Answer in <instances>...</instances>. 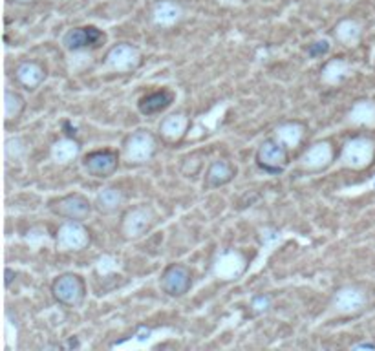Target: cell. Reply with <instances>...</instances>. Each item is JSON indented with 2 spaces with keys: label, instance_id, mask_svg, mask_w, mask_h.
<instances>
[{
  "label": "cell",
  "instance_id": "cell-1",
  "mask_svg": "<svg viewBox=\"0 0 375 351\" xmlns=\"http://www.w3.org/2000/svg\"><path fill=\"white\" fill-rule=\"evenodd\" d=\"M375 160V141L368 135H355L348 139L340 150L339 163L346 169L364 170Z\"/></svg>",
  "mask_w": 375,
  "mask_h": 351
},
{
  "label": "cell",
  "instance_id": "cell-2",
  "mask_svg": "<svg viewBox=\"0 0 375 351\" xmlns=\"http://www.w3.org/2000/svg\"><path fill=\"white\" fill-rule=\"evenodd\" d=\"M52 296L55 302L66 308L81 306L86 299V284L84 278L75 273L59 274L52 282Z\"/></svg>",
  "mask_w": 375,
  "mask_h": 351
},
{
  "label": "cell",
  "instance_id": "cell-3",
  "mask_svg": "<svg viewBox=\"0 0 375 351\" xmlns=\"http://www.w3.org/2000/svg\"><path fill=\"white\" fill-rule=\"evenodd\" d=\"M157 152V141L150 132H132L123 143V156L130 165H145L149 163Z\"/></svg>",
  "mask_w": 375,
  "mask_h": 351
},
{
  "label": "cell",
  "instance_id": "cell-4",
  "mask_svg": "<svg viewBox=\"0 0 375 351\" xmlns=\"http://www.w3.org/2000/svg\"><path fill=\"white\" fill-rule=\"evenodd\" d=\"M141 52L138 46L128 43L116 44L105 57V69L113 74H130L141 66Z\"/></svg>",
  "mask_w": 375,
  "mask_h": 351
},
{
  "label": "cell",
  "instance_id": "cell-5",
  "mask_svg": "<svg viewBox=\"0 0 375 351\" xmlns=\"http://www.w3.org/2000/svg\"><path fill=\"white\" fill-rule=\"evenodd\" d=\"M48 207L50 211L59 218L74 220V221H84L92 216V211L96 205L83 194H68L59 198V200L50 201Z\"/></svg>",
  "mask_w": 375,
  "mask_h": 351
},
{
  "label": "cell",
  "instance_id": "cell-6",
  "mask_svg": "<svg viewBox=\"0 0 375 351\" xmlns=\"http://www.w3.org/2000/svg\"><path fill=\"white\" fill-rule=\"evenodd\" d=\"M156 213L149 205L130 208L121 220V234L127 240H138L156 225Z\"/></svg>",
  "mask_w": 375,
  "mask_h": 351
},
{
  "label": "cell",
  "instance_id": "cell-7",
  "mask_svg": "<svg viewBox=\"0 0 375 351\" xmlns=\"http://www.w3.org/2000/svg\"><path fill=\"white\" fill-rule=\"evenodd\" d=\"M247 264L249 262L244 252L236 251V249H225L214 258L213 273L222 282H233L247 271Z\"/></svg>",
  "mask_w": 375,
  "mask_h": 351
},
{
  "label": "cell",
  "instance_id": "cell-8",
  "mask_svg": "<svg viewBox=\"0 0 375 351\" xmlns=\"http://www.w3.org/2000/svg\"><path fill=\"white\" fill-rule=\"evenodd\" d=\"M159 287L170 299H181L192 287L191 269L184 264H170L162 273Z\"/></svg>",
  "mask_w": 375,
  "mask_h": 351
},
{
  "label": "cell",
  "instance_id": "cell-9",
  "mask_svg": "<svg viewBox=\"0 0 375 351\" xmlns=\"http://www.w3.org/2000/svg\"><path fill=\"white\" fill-rule=\"evenodd\" d=\"M55 243L59 251H83L90 245V230L83 221L66 220L57 230Z\"/></svg>",
  "mask_w": 375,
  "mask_h": 351
},
{
  "label": "cell",
  "instance_id": "cell-10",
  "mask_svg": "<svg viewBox=\"0 0 375 351\" xmlns=\"http://www.w3.org/2000/svg\"><path fill=\"white\" fill-rule=\"evenodd\" d=\"M288 148L280 145L275 138L266 139L257 150V165L269 174H279L288 167Z\"/></svg>",
  "mask_w": 375,
  "mask_h": 351
},
{
  "label": "cell",
  "instance_id": "cell-11",
  "mask_svg": "<svg viewBox=\"0 0 375 351\" xmlns=\"http://www.w3.org/2000/svg\"><path fill=\"white\" fill-rule=\"evenodd\" d=\"M368 303L366 291L361 289L357 286H345L335 291V295L332 299V308L333 311L339 315H359L361 311H364Z\"/></svg>",
  "mask_w": 375,
  "mask_h": 351
},
{
  "label": "cell",
  "instance_id": "cell-12",
  "mask_svg": "<svg viewBox=\"0 0 375 351\" xmlns=\"http://www.w3.org/2000/svg\"><path fill=\"white\" fill-rule=\"evenodd\" d=\"M83 167L92 178H108L119 167V154L113 150H94L86 154Z\"/></svg>",
  "mask_w": 375,
  "mask_h": 351
},
{
  "label": "cell",
  "instance_id": "cell-13",
  "mask_svg": "<svg viewBox=\"0 0 375 351\" xmlns=\"http://www.w3.org/2000/svg\"><path fill=\"white\" fill-rule=\"evenodd\" d=\"M103 40H105V33L96 26L70 28V30L62 35V46L68 52L94 48V46H99Z\"/></svg>",
  "mask_w": 375,
  "mask_h": 351
},
{
  "label": "cell",
  "instance_id": "cell-14",
  "mask_svg": "<svg viewBox=\"0 0 375 351\" xmlns=\"http://www.w3.org/2000/svg\"><path fill=\"white\" fill-rule=\"evenodd\" d=\"M333 156H335V152H333L330 141H317V143L306 148L304 154L298 157V165L308 172H319V170H324L332 165Z\"/></svg>",
  "mask_w": 375,
  "mask_h": 351
},
{
  "label": "cell",
  "instance_id": "cell-15",
  "mask_svg": "<svg viewBox=\"0 0 375 351\" xmlns=\"http://www.w3.org/2000/svg\"><path fill=\"white\" fill-rule=\"evenodd\" d=\"M184 15V6L179 4L178 0H159L150 11V21H152L154 26L169 30V28L178 26Z\"/></svg>",
  "mask_w": 375,
  "mask_h": 351
},
{
  "label": "cell",
  "instance_id": "cell-16",
  "mask_svg": "<svg viewBox=\"0 0 375 351\" xmlns=\"http://www.w3.org/2000/svg\"><path fill=\"white\" fill-rule=\"evenodd\" d=\"M46 68L37 61H22L15 68V81L26 90H37L46 81Z\"/></svg>",
  "mask_w": 375,
  "mask_h": 351
},
{
  "label": "cell",
  "instance_id": "cell-17",
  "mask_svg": "<svg viewBox=\"0 0 375 351\" xmlns=\"http://www.w3.org/2000/svg\"><path fill=\"white\" fill-rule=\"evenodd\" d=\"M346 123L355 128H375V101H355L346 113Z\"/></svg>",
  "mask_w": 375,
  "mask_h": 351
},
{
  "label": "cell",
  "instance_id": "cell-18",
  "mask_svg": "<svg viewBox=\"0 0 375 351\" xmlns=\"http://www.w3.org/2000/svg\"><path fill=\"white\" fill-rule=\"evenodd\" d=\"M352 75H354V66H352L349 61H346L345 57L332 59L320 69V81L326 87H339V84L345 83L346 79L352 77Z\"/></svg>",
  "mask_w": 375,
  "mask_h": 351
},
{
  "label": "cell",
  "instance_id": "cell-19",
  "mask_svg": "<svg viewBox=\"0 0 375 351\" xmlns=\"http://www.w3.org/2000/svg\"><path fill=\"white\" fill-rule=\"evenodd\" d=\"M81 154V143L74 138L57 139L50 148V157L55 165H70Z\"/></svg>",
  "mask_w": 375,
  "mask_h": 351
},
{
  "label": "cell",
  "instance_id": "cell-20",
  "mask_svg": "<svg viewBox=\"0 0 375 351\" xmlns=\"http://www.w3.org/2000/svg\"><path fill=\"white\" fill-rule=\"evenodd\" d=\"M236 176V169L227 160H216L209 165L206 172L207 189H220V186L231 183Z\"/></svg>",
  "mask_w": 375,
  "mask_h": 351
},
{
  "label": "cell",
  "instance_id": "cell-21",
  "mask_svg": "<svg viewBox=\"0 0 375 351\" xmlns=\"http://www.w3.org/2000/svg\"><path fill=\"white\" fill-rule=\"evenodd\" d=\"M125 204V192L118 186H103L96 194L94 205L101 214H113L118 213L119 208Z\"/></svg>",
  "mask_w": 375,
  "mask_h": 351
},
{
  "label": "cell",
  "instance_id": "cell-22",
  "mask_svg": "<svg viewBox=\"0 0 375 351\" xmlns=\"http://www.w3.org/2000/svg\"><path fill=\"white\" fill-rule=\"evenodd\" d=\"M333 37L342 46L355 48L362 39V24L359 21H355V18H342L333 28Z\"/></svg>",
  "mask_w": 375,
  "mask_h": 351
},
{
  "label": "cell",
  "instance_id": "cell-23",
  "mask_svg": "<svg viewBox=\"0 0 375 351\" xmlns=\"http://www.w3.org/2000/svg\"><path fill=\"white\" fill-rule=\"evenodd\" d=\"M172 101H174V94L172 91L157 90L141 97L140 103H138V110L143 116H156V113H162L163 110L169 108Z\"/></svg>",
  "mask_w": 375,
  "mask_h": 351
},
{
  "label": "cell",
  "instance_id": "cell-24",
  "mask_svg": "<svg viewBox=\"0 0 375 351\" xmlns=\"http://www.w3.org/2000/svg\"><path fill=\"white\" fill-rule=\"evenodd\" d=\"M306 134V126L298 121H288L282 123L275 128L273 132V138L279 141L280 145L291 150V148H297L298 145L302 143V139H304Z\"/></svg>",
  "mask_w": 375,
  "mask_h": 351
},
{
  "label": "cell",
  "instance_id": "cell-25",
  "mask_svg": "<svg viewBox=\"0 0 375 351\" xmlns=\"http://www.w3.org/2000/svg\"><path fill=\"white\" fill-rule=\"evenodd\" d=\"M189 125H191V121H189V117L185 116L184 112L170 113V116H167L165 119H163L162 125H159V132H162V135L167 141H172V143H174V141H179V139L187 134Z\"/></svg>",
  "mask_w": 375,
  "mask_h": 351
},
{
  "label": "cell",
  "instance_id": "cell-26",
  "mask_svg": "<svg viewBox=\"0 0 375 351\" xmlns=\"http://www.w3.org/2000/svg\"><path fill=\"white\" fill-rule=\"evenodd\" d=\"M26 108V101L24 97L13 90H6L4 91V117L6 121H17L18 117L22 116Z\"/></svg>",
  "mask_w": 375,
  "mask_h": 351
},
{
  "label": "cell",
  "instance_id": "cell-27",
  "mask_svg": "<svg viewBox=\"0 0 375 351\" xmlns=\"http://www.w3.org/2000/svg\"><path fill=\"white\" fill-rule=\"evenodd\" d=\"M4 154H6V160L9 161L24 160L28 154L26 141L22 138H18V135H15V138H8L4 145Z\"/></svg>",
  "mask_w": 375,
  "mask_h": 351
},
{
  "label": "cell",
  "instance_id": "cell-28",
  "mask_svg": "<svg viewBox=\"0 0 375 351\" xmlns=\"http://www.w3.org/2000/svg\"><path fill=\"white\" fill-rule=\"evenodd\" d=\"M92 65V55L88 53V50H77V52H68V66L74 74L83 72L84 68Z\"/></svg>",
  "mask_w": 375,
  "mask_h": 351
},
{
  "label": "cell",
  "instance_id": "cell-29",
  "mask_svg": "<svg viewBox=\"0 0 375 351\" xmlns=\"http://www.w3.org/2000/svg\"><path fill=\"white\" fill-rule=\"evenodd\" d=\"M96 267H97V273L106 277V274L113 273V271L118 269V260H116L113 256L105 255V256H101L99 260L96 262Z\"/></svg>",
  "mask_w": 375,
  "mask_h": 351
},
{
  "label": "cell",
  "instance_id": "cell-30",
  "mask_svg": "<svg viewBox=\"0 0 375 351\" xmlns=\"http://www.w3.org/2000/svg\"><path fill=\"white\" fill-rule=\"evenodd\" d=\"M328 52H330V40L328 39L315 40V43H311L310 46H308V55H310L311 59H319V57H324Z\"/></svg>",
  "mask_w": 375,
  "mask_h": 351
},
{
  "label": "cell",
  "instance_id": "cell-31",
  "mask_svg": "<svg viewBox=\"0 0 375 351\" xmlns=\"http://www.w3.org/2000/svg\"><path fill=\"white\" fill-rule=\"evenodd\" d=\"M251 308L254 313H266L271 308V299L267 295H257L251 300Z\"/></svg>",
  "mask_w": 375,
  "mask_h": 351
},
{
  "label": "cell",
  "instance_id": "cell-32",
  "mask_svg": "<svg viewBox=\"0 0 375 351\" xmlns=\"http://www.w3.org/2000/svg\"><path fill=\"white\" fill-rule=\"evenodd\" d=\"M352 350H375V342H357L352 346Z\"/></svg>",
  "mask_w": 375,
  "mask_h": 351
},
{
  "label": "cell",
  "instance_id": "cell-33",
  "mask_svg": "<svg viewBox=\"0 0 375 351\" xmlns=\"http://www.w3.org/2000/svg\"><path fill=\"white\" fill-rule=\"evenodd\" d=\"M11 274H13V271H11V269H6V286H9V284H11V280H13V278H11Z\"/></svg>",
  "mask_w": 375,
  "mask_h": 351
},
{
  "label": "cell",
  "instance_id": "cell-34",
  "mask_svg": "<svg viewBox=\"0 0 375 351\" xmlns=\"http://www.w3.org/2000/svg\"><path fill=\"white\" fill-rule=\"evenodd\" d=\"M15 2H18V4H30L33 0H15Z\"/></svg>",
  "mask_w": 375,
  "mask_h": 351
}]
</instances>
